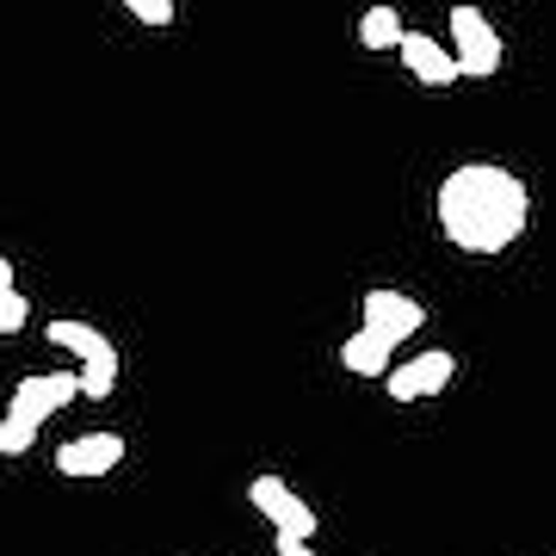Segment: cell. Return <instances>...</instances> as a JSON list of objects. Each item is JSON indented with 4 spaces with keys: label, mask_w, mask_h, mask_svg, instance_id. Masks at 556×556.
Here are the masks:
<instances>
[{
    "label": "cell",
    "mask_w": 556,
    "mask_h": 556,
    "mask_svg": "<svg viewBox=\"0 0 556 556\" xmlns=\"http://www.w3.org/2000/svg\"><path fill=\"white\" fill-rule=\"evenodd\" d=\"M439 236L452 241L457 254L495 260L507 254L526 229H532V192L514 167L501 161H464L439 179Z\"/></svg>",
    "instance_id": "1"
},
{
    "label": "cell",
    "mask_w": 556,
    "mask_h": 556,
    "mask_svg": "<svg viewBox=\"0 0 556 556\" xmlns=\"http://www.w3.org/2000/svg\"><path fill=\"white\" fill-rule=\"evenodd\" d=\"M80 396V371H38V378H20L13 383V402H7V415H0V457H20L38 445V427L56 408Z\"/></svg>",
    "instance_id": "2"
},
{
    "label": "cell",
    "mask_w": 556,
    "mask_h": 556,
    "mask_svg": "<svg viewBox=\"0 0 556 556\" xmlns=\"http://www.w3.org/2000/svg\"><path fill=\"white\" fill-rule=\"evenodd\" d=\"M43 334H50L56 353H68L80 365V396L112 402V390H118V346H112V334H100L93 321H75V316H56Z\"/></svg>",
    "instance_id": "3"
},
{
    "label": "cell",
    "mask_w": 556,
    "mask_h": 556,
    "mask_svg": "<svg viewBox=\"0 0 556 556\" xmlns=\"http://www.w3.org/2000/svg\"><path fill=\"white\" fill-rule=\"evenodd\" d=\"M452 50H457L464 80H489L501 68V56H507V43H501V31L489 25V13L470 7V0H457L452 7Z\"/></svg>",
    "instance_id": "4"
},
{
    "label": "cell",
    "mask_w": 556,
    "mask_h": 556,
    "mask_svg": "<svg viewBox=\"0 0 556 556\" xmlns=\"http://www.w3.org/2000/svg\"><path fill=\"white\" fill-rule=\"evenodd\" d=\"M248 507L260 519H273V532H285V538H316V507L285 477H254L248 482Z\"/></svg>",
    "instance_id": "5"
},
{
    "label": "cell",
    "mask_w": 556,
    "mask_h": 556,
    "mask_svg": "<svg viewBox=\"0 0 556 556\" xmlns=\"http://www.w3.org/2000/svg\"><path fill=\"white\" fill-rule=\"evenodd\" d=\"M457 378V358L452 353H415V358H396L390 371H383V390L390 402H427V396H445V383Z\"/></svg>",
    "instance_id": "6"
},
{
    "label": "cell",
    "mask_w": 556,
    "mask_h": 556,
    "mask_svg": "<svg viewBox=\"0 0 556 556\" xmlns=\"http://www.w3.org/2000/svg\"><path fill=\"white\" fill-rule=\"evenodd\" d=\"M358 321H365V328H378L383 340H408V334H420V328H427V309H420L415 298H408V291H390V285H371V291H365V298H358Z\"/></svg>",
    "instance_id": "7"
},
{
    "label": "cell",
    "mask_w": 556,
    "mask_h": 556,
    "mask_svg": "<svg viewBox=\"0 0 556 556\" xmlns=\"http://www.w3.org/2000/svg\"><path fill=\"white\" fill-rule=\"evenodd\" d=\"M118 464H124V433H80L56 445L62 477H112Z\"/></svg>",
    "instance_id": "8"
},
{
    "label": "cell",
    "mask_w": 556,
    "mask_h": 556,
    "mask_svg": "<svg viewBox=\"0 0 556 556\" xmlns=\"http://www.w3.org/2000/svg\"><path fill=\"white\" fill-rule=\"evenodd\" d=\"M396 56L408 62V75H415L420 87H457V80H464L457 50H452V43H439V38H427V31H402Z\"/></svg>",
    "instance_id": "9"
},
{
    "label": "cell",
    "mask_w": 556,
    "mask_h": 556,
    "mask_svg": "<svg viewBox=\"0 0 556 556\" xmlns=\"http://www.w3.org/2000/svg\"><path fill=\"white\" fill-rule=\"evenodd\" d=\"M340 365H346L353 378H383V371L396 365V340H383L378 328H365V321H358V334L340 340Z\"/></svg>",
    "instance_id": "10"
},
{
    "label": "cell",
    "mask_w": 556,
    "mask_h": 556,
    "mask_svg": "<svg viewBox=\"0 0 556 556\" xmlns=\"http://www.w3.org/2000/svg\"><path fill=\"white\" fill-rule=\"evenodd\" d=\"M402 31H408V25H402L396 7H365V13H358V43H365V50H396Z\"/></svg>",
    "instance_id": "11"
},
{
    "label": "cell",
    "mask_w": 556,
    "mask_h": 556,
    "mask_svg": "<svg viewBox=\"0 0 556 556\" xmlns=\"http://www.w3.org/2000/svg\"><path fill=\"white\" fill-rule=\"evenodd\" d=\"M25 321H31V303H25V291L13 285V260L0 254V334H20Z\"/></svg>",
    "instance_id": "12"
},
{
    "label": "cell",
    "mask_w": 556,
    "mask_h": 556,
    "mask_svg": "<svg viewBox=\"0 0 556 556\" xmlns=\"http://www.w3.org/2000/svg\"><path fill=\"white\" fill-rule=\"evenodd\" d=\"M118 7L130 13V20H142V25H161V31L174 25V0H118Z\"/></svg>",
    "instance_id": "13"
},
{
    "label": "cell",
    "mask_w": 556,
    "mask_h": 556,
    "mask_svg": "<svg viewBox=\"0 0 556 556\" xmlns=\"http://www.w3.org/2000/svg\"><path fill=\"white\" fill-rule=\"evenodd\" d=\"M273 556H316V538H285V532H278Z\"/></svg>",
    "instance_id": "14"
}]
</instances>
